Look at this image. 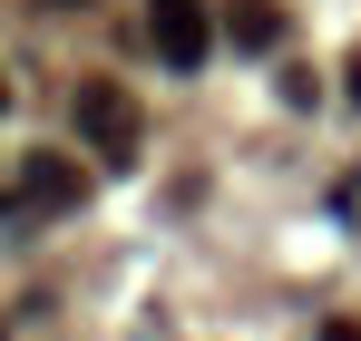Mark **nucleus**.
<instances>
[{
	"label": "nucleus",
	"mask_w": 361,
	"mask_h": 341,
	"mask_svg": "<svg viewBox=\"0 0 361 341\" xmlns=\"http://www.w3.org/2000/svg\"><path fill=\"white\" fill-rule=\"evenodd\" d=\"M49 10H88V0H49Z\"/></svg>",
	"instance_id": "7"
},
{
	"label": "nucleus",
	"mask_w": 361,
	"mask_h": 341,
	"mask_svg": "<svg viewBox=\"0 0 361 341\" xmlns=\"http://www.w3.org/2000/svg\"><path fill=\"white\" fill-rule=\"evenodd\" d=\"M0 341H10V322H0Z\"/></svg>",
	"instance_id": "9"
},
{
	"label": "nucleus",
	"mask_w": 361,
	"mask_h": 341,
	"mask_svg": "<svg viewBox=\"0 0 361 341\" xmlns=\"http://www.w3.org/2000/svg\"><path fill=\"white\" fill-rule=\"evenodd\" d=\"M0 108H10V78H0Z\"/></svg>",
	"instance_id": "8"
},
{
	"label": "nucleus",
	"mask_w": 361,
	"mask_h": 341,
	"mask_svg": "<svg viewBox=\"0 0 361 341\" xmlns=\"http://www.w3.org/2000/svg\"><path fill=\"white\" fill-rule=\"evenodd\" d=\"M20 205H39V215H78V205H88L78 156H49V147H39V156L20 166Z\"/></svg>",
	"instance_id": "3"
},
{
	"label": "nucleus",
	"mask_w": 361,
	"mask_h": 341,
	"mask_svg": "<svg viewBox=\"0 0 361 341\" xmlns=\"http://www.w3.org/2000/svg\"><path fill=\"white\" fill-rule=\"evenodd\" d=\"M352 108H361V58H352Z\"/></svg>",
	"instance_id": "6"
},
{
	"label": "nucleus",
	"mask_w": 361,
	"mask_h": 341,
	"mask_svg": "<svg viewBox=\"0 0 361 341\" xmlns=\"http://www.w3.org/2000/svg\"><path fill=\"white\" fill-rule=\"evenodd\" d=\"M225 39H235V49H274V39H283L274 0H235V10H225Z\"/></svg>",
	"instance_id": "4"
},
{
	"label": "nucleus",
	"mask_w": 361,
	"mask_h": 341,
	"mask_svg": "<svg viewBox=\"0 0 361 341\" xmlns=\"http://www.w3.org/2000/svg\"><path fill=\"white\" fill-rule=\"evenodd\" d=\"M147 49L166 58V68H195V58L215 49V10L205 0H147Z\"/></svg>",
	"instance_id": "2"
},
{
	"label": "nucleus",
	"mask_w": 361,
	"mask_h": 341,
	"mask_svg": "<svg viewBox=\"0 0 361 341\" xmlns=\"http://www.w3.org/2000/svg\"><path fill=\"white\" fill-rule=\"evenodd\" d=\"M322 341H361V322H352V312H332V322H322Z\"/></svg>",
	"instance_id": "5"
},
{
	"label": "nucleus",
	"mask_w": 361,
	"mask_h": 341,
	"mask_svg": "<svg viewBox=\"0 0 361 341\" xmlns=\"http://www.w3.org/2000/svg\"><path fill=\"white\" fill-rule=\"evenodd\" d=\"M78 137L108 156V166H137V147H147V127H137V98H127L118 78H78Z\"/></svg>",
	"instance_id": "1"
}]
</instances>
